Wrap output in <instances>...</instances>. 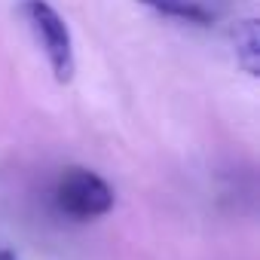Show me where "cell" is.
Returning a JSON list of instances; mask_svg holds the SVG:
<instances>
[{
    "instance_id": "277c9868",
    "label": "cell",
    "mask_w": 260,
    "mask_h": 260,
    "mask_svg": "<svg viewBox=\"0 0 260 260\" xmlns=\"http://www.w3.org/2000/svg\"><path fill=\"white\" fill-rule=\"evenodd\" d=\"M138 4H144L147 10H153L159 16L187 22V25H211V19H214V13L202 0H138Z\"/></svg>"
},
{
    "instance_id": "7a4b0ae2",
    "label": "cell",
    "mask_w": 260,
    "mask_h": 260,
    "mask_svg": "<svg viewBox=\"0 0 260 260\" xmlns=\"http://www.w3.org/2000/svg\"><path fill=\"white\" fill-rule=\"evenodd\" d=\"M55 208L74 220H95L113 208V187L92 169L71 166L58 175Z\"/></svg>"
},
{
    "instance_id": "5b68a950",
    "label": "cell",
    "mask_w": 260,
    "mask_h": 260,
    "mask_svg": "<svg viewBox=\"0 0 260 260\" xmlns=\"http://www.w3.org/2000/svg\"><path fill=\"white\" fill-rule=\"evenodd\" d=\"M0 260H19V257H16L10 248H0Z\"/></svg>"
},
{
    "instance_id": "6da1fadb",
    "label": "cell",
    "mask_w": 260,
    "mask_h": 260,
    "mask_svg": "<svg viewBox=\"0 0 260 260\" xmlns=\"http://www.w3.org/2000/svg\"><path fill=\"white\" fill-rule=\"evenodd\" d=\"M19 16L25 19L34 43L46 55L49 71L55 74V80L58 83H71L74 71H77V58H74L71 28L58 16V10L49 4V0H22V4H19Z\"/></svg>"
},
{
    "instance_id": "3957f363",
    "label": "cell",
    "mask_w": 260,
    "mask_h": 260,
    "mask_svg": "<svg viewBox=\"0 0 260 260\" xmlns=\"http://www.w3.org/2000/svg\"><path fill=\"white\" fill-rule=\"evenodd\" d=\"M233 49H236V64L248 74H260V34H257V19H245L233 31Z\"/></svg>"
}]
</instances>
